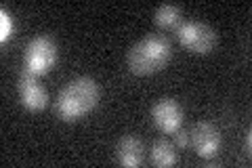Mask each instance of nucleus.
<instances>
[{"mask_svg": "<svg viewBox=\"0 0 252 168\" xmlns=\"http://www.w3.org/2000/svg\"><path fill=\"white\" fill-rule=\"evenodd\" d=\"M15 36V21L13 15L2 9L0 11V42H9V40Z\"/></svg>", "mask_w": 252, "mask_h": 168, "instance_id": "nucleus-11", "label": "nucleus"}, {"mask_svg": "<svg viewBox=\"0 0 252 168\" xmlns=\"http://www.w3.org/2000/svg\"><path fill=\"white\" fill-rule=\"evenodd\" d=\"M17 91H19L21 105L28 111H42L46 105H49V93H46L44 84H40V80L36 76L28 74V71H23L19 76Z\"/></svg>", "mask_w": 252, "mask_h": 168, "instance_id": "nucleus-7", "label": "nucleus"}, {"mask_svg": "<svg viewBox=\"0 0 252 168\" xmlns=\"http://www.w3.org/2000/svg\"><path fill=\"white\" fill-rule=\"evenodd\" d=\"M250 147H252V133L248 131L246 133V151H248V154H250Z\"/></svg>", "mask_w": 252, "mask_h": 168, "instance_id": "nucleus-13", "label": "nucleus"}, {"mask_svg": "<svg viewBox=\"0 0 252 168\" xmlns=\"http://www.w3.org/2000/svg\"><path fill=\"white\" fill-rule=\"evenodd\" d=\"M177 40L185 51L193 55H208L219 42L217 32L204 21H183L177 28Z\"/></svg>", "mask_w": 252, "mask_h": 168, "instance_id": "nucleus-4", "label": "nucleus"}, {"mask_svg": "<svg viewBox=\"0 0 252 168\" xmlns=\"http://www.w3.org/2000/svg\"><path fill=\"white\" fill-rule=\"evenodd\" d=\"M183 120H185V111H183V105H181L177 99L164 97V99L154 103L152 122L160 133L175 134L181 126H183Z\"/></svg>", "mask_w": 252, "mask_h": 168, "instance_id": "nucleus-5", "label": "nucleus"}, {"mask_svg": "<svg viewBox=\"0 0 252 168\" xmlns=\"http://www.w3.org/2000/svg\"><path fill=\"white\" fill-rule=\"evenodd\" d=\"M57 61H59V46L51 36L40 34L32 38L26 44V51H23V71H28V74L36 78L46 76L57 66Z\"/></svg>", "mask_w": 252, "mask_h": 168, "instance_id": "nucleus-3", "label": "nucleus"}, {"mask_svg": "<svg viewBox=\"0 0 252 168\" xmlns=\"http://www.w3.org/2000/svg\"><path fill=\"white\" fill-rule=\"evenodd\" d=\"M149 158H152V164L154 166H160V168H170V166H177L179 164V154H177V145L170 143L166 139H158L152 151H149Z\"/></svg>", "mask_w": 252, "mask_h": 168, "instance_id": "nucleus-9", "label": "nucleus"}, {"mask_svg": "<svg viewBox=\"0 0 252 168\" xmlns=\"http://www.w3.org/2000/svg\"><path fill=\"white\" fill-rule=\"evenodd\" d=\"M101 86L89 76L74 78L63 86L55 101V114L63 122H78L99 105Z\"/></svg>", "mask_w": 252, "mask_h": 168, "instance_id": "nucleus-1", "label": "nucleus"}, {"mask_svg": "<svg viewBox=\"0 0 252 168\" xmlns=\"http://www.w3.org/2000/svg\"><path fill=\"white\" fill-rule=\"evenodd\" d=\"M189 145H193L195 154L202 160H212L220 151L223 139H220V133L215 124L208 120H202L189 131Z\"/></svg>", "mask_w": 252, "mask_h": 168, "instance_id": "nucleus-6", "label": "nucleus"}, {"mask_svg": "<svg viewBox=\"0 0 252 168\" xmlns=\"http://www.w3.org/2000/svg\"><path fill=\"white\" fill-rule=\"evenodd\" d=\"M175 145H177L179 149H187V147H189V133H187V131L179 129V131L175 133Z\"/></svg>", "mask_w": 252, "mask_h": 168, "instance_id": "nucleus-12", "label": "nucleus"}, {"mask_svg": "<svg viewBox=\"0 0 252 168\" xmlns=\"http://www.w3.org/2000/svg\"><path fill=\"white\" fill-rule=\"evenodd\" d=\"M172 59V44L166 36L149 34L130 46L126 66L135 76H152L162 71Z\"/></svg>", "mask_w": 252, "mask_h": 168, "instance_id": "nucleus-2", "label": "nucleus"}, {"mask_svg": "<svg viewBox=\"0 0 252 168\" xmlns=\"http://www.w3.org/2000/svg\"><path fill=\"white\" fill-rule=\"evenodd\" d=\"M116 158L118 162L126 168H137L145 160V145L143 141L135 134H124L116 145Z\"/></svg>", "mask_w": 252, "mask_h": 168, "instance_id": "nucleus-8", "label": "nucleus"}, {"mask_svg": "<svg viewBox=\"0 0 252 168\" xmlns=\"http://www.w3.org/2000/svg\"><path fill=\"white\" fill-rule=\"evenodd\" d=\"M183 19V13H181L179 6L175 4H162V6H158L156 13H154V23L160 30H175L181 26V21Z\"/></svg>", "mask_w": 252, "mask_h": 168, "instance_id": "nucleus-10", "label": "nucleus"}]
</instances>
